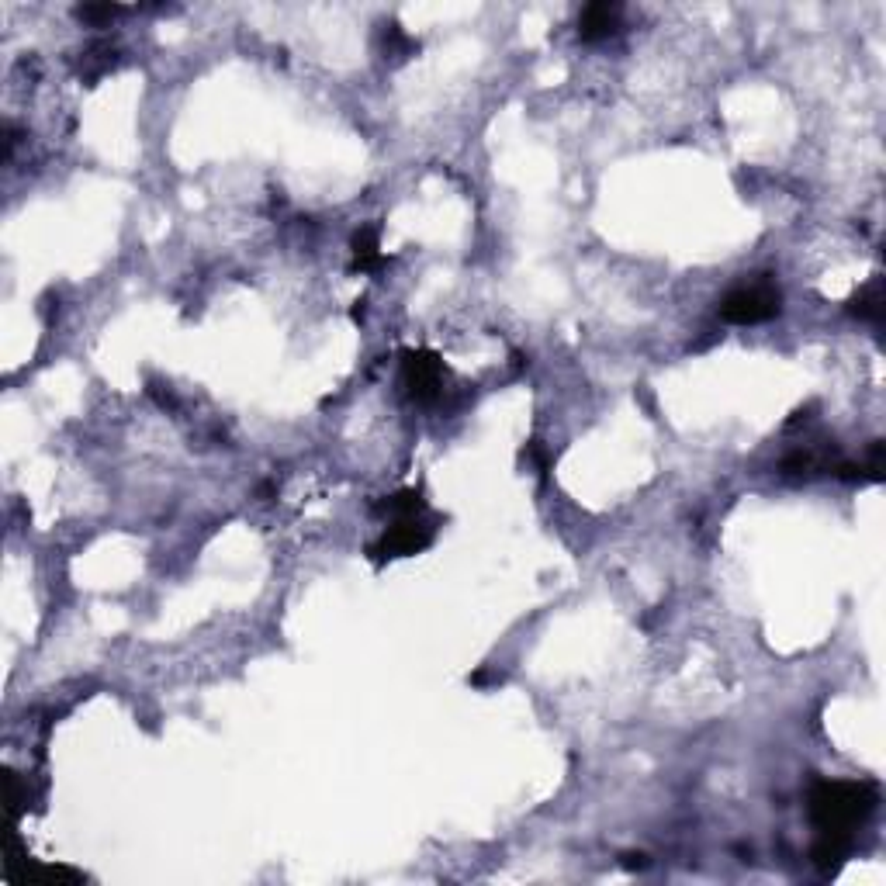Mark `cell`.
<instances>
[{
    "label": "cell",
    "instance_id": "1",
    "mask_svg": "<svg viewBox=\"0 0 886 886\" xmlns=\"http://www.w3.org/2000/svg\"><path fill=\"white\" fill-rule=\"evenodd\" d=\"M880 803V793L869 783H817L810 790V821L821 835H848L866 821Z\"/></svg>",
    "mask_w": 886,
    "mask_h": 886
},
{
    "label": "cell",
    "instance_id": "2",
    "mask_svg": "<svg viewBox=\"0 0 886 886\" xmlns=\"http://www.w3.org/2000/svg\"><path fill=\"white\" fill-rule=\"evenodd\" d=\"M779 291L776 284L758 281L748 284V288H738L720 302V315L724 322H734V326H758V322H769L779 315Z\"/></svg>",
    "mask_w": 886,
    "mask_h": 886
},
{
    "label": "cell",
    "instance_id": "3",
    "mask_svg": "<svg viewBox=\"0 0 886 886\" xmlns=\"http://www.w3.org/2000/svg\"><path fill=\"white\" fill-rule=\"evenodd\" d=\"M402 381L416 402H437L443 395V360L430 350H405Z\"/></svg>",
    "mask_w": 886,
    "mask_h": 886
},
{
    "label": "cell",
    "instance_id": "4",
    "mask_svg": "<svg viewBox=\"0 0 886 886\" xmlns=\"http://www.w3.org/2000/svg\"><path fill=\"white\" fill-rule=\"evenodd\" d=\"M433 530L426 527L416 516H402L392 527L381 533V540L374 544V554L378 558H409V554H419L423 547H430Z\"/></svg>",
    "mask_w": 886,
    "mask_h": 886
},
{
    "label": "cell",
    "instance_id": "5",
    "mask_svg": "<svg viewBox=\"0 0 886 886\" xmlns=\"http://www.w3.org/2000/svg\"><path fill=\"white\" fill-rule=\"evenodd\" d=\"M617 28H620V4H606V0L589 4L582 11V18H578V35H582V42H603V39H610Z\"/></svg>",
    "mask_w": 886,
    "mask_h": 886
},
{
    "label": "cell",
    "instance_id": "6",
    "mask_svg": "<svg viewBox=\"0 0 886 886\" xmlns=\"http://www.w3.org/2000/svg\"><path fill=\"white\" fill-rule=\"evenodd\" d=\"M385 267V253H381V239H378V229L374 225H367V229H360L354 236V270H378Z\"/></svg>",
    "mask_w": 886,
    "mask_h": 886
},
{
    "label": "cell",
    "instance_id": "7",
    "mask_svg": "<svg viewBox=\"0 0 886 886\" xmlns=\"http://www.w3.org/2000/svg\"><path fill=\"white\" fill-rule=\"evenodd\" d=\"M848 312L859 315V319L873 322V326H880L883 322V312H886V298H883V281H873L866 284V288L859 291V295L852 298V305H848Z\"/></svg>",
    "mask_w": 886,
    "mask_h": 886
},
{
    "label": "cell",
    "instance_id": "8",
    "mask_svg": "<svg viewBox=\"0 0 886 886\" xmlns=\"http://www.w3.org/2000/svg\"><path fill=\"white\" fill-rule=\"evenodd\" d=\"M385 513H392L395 520H402V516H419L423 513V495L412 492V488H405V492H395L392 499H385Z\"/></svg>",
    "mask_w": 886,
    "mask_h": 886
},
{
    "label": "cell",
    "instance_id": "9",
    "mask_svg": "<svg viewBox=\"0 0 886 886\" xmlns=\"http://www.w3.org/2000/svg\"><path fill=\"white\" fill-rule=\"evenodd\" d=\"M381 39H385V52H388V56H395V59H402V56H409V52H416V42H412L399 25H385Z\"/></svg>",
    "mask_w": 886,
    "mask_h": 886
},
{
    "label": "cell",
    "instance_id": "10",
    "mask_svg": "<svg viewBox=\"0 0 886 886\" xmlns=\"http://www.w3.org/2000/svg\"><path fill=\"white\" fill-rule=\"evenodd\" d=\"M118 14H122V7H115V4H84V7H77V18L80 21H90V25H104V21H111V18H118Z\"/></svg>",
    "mask_w": 886,
    "mask_h": 886
}]
</instances>
